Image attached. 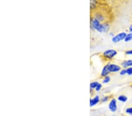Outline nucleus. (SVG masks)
I'll use <instances>...</instances> for the list:
<instances>
[{"label":"nucleus","instance_id":"nucleus-1","mask_svg":"<svg viewBox=\"0 0 132 116\" xmlns=\"http://www.w3.org/2000/svg\"><path fill=\"white\" fill-rule=\"evenodd\" d=\"M117 55V51L114 49H108L105 50V52H103V56L105 57V58L109 59H112L114 58Z\"/></svg>","mask_w":132,"mask_h":116},{"label":"nucleus","instance_id":"nucleus-2","mask_svg":"<svg viewBox=\"0 0 132 116\" xmlns=\"http://www.w3.org/2000/svg\"><path fill=\"white\" fill-rule=\"evenodd\" d=\"M126 35V33L125 32H121L120 33H119V34L114 36V37L112 38V42H114V43H118L119 42L122 41L123 40L125 39Z\"/></svg>","mask_w":132,"mask_h":116},{"label":"nucleus","instance_id":"nucleus-3","mask_svg":"<svg viewBox=\"0 0 132 116\" xmlns=\"http://www.w3.org/2000/svg\"><path fill=\"white\" fill-rule=\"evenodd\" d=\"M109 109L112 113H114L117 111L118 106H117V102L115 99H113L110 100L109 104Z\"/></svg>","mask_w":132,"mask_h":116},{"label":"nucleus","instance_id":"nucleus-4","mask_svg":"<svg viewBox=\"0 0 132 116\" xmlns=\"http://www.w3.org/2000/svg\"><path fill=\"white\" fill-rule=\"evenodd\" d=\"M101 25V22H99V21L98 20H97L95 18L91 19L90 25H91V28L92 29H94L95 30L98 31Z\"/></svg>","mask_w":132,"mask_h":116},{"label":"nucleus","instance_id":"nucleus-5","mask_svg":"<svg viewBox=\"0 0 132 116\" xmlns=\"http://www.w3.org/2000/svg\"><path fill=\"white\" fill-rule=\"evenodd\" d=\"M109 28V24H108V23H103V24H101L97 31L99 32H106L108 31Z\"/></svg>","mask_w":132,"mask_h":116},{"label":"nucleus","instance_id":"nucleus-6","mask_svg":"<svg viewBox=\"0 0 132 116\" xmlns=\"http://www.w3.org/2000/svg\"><path fill=\"white\" fill-rule=\"evenodd\" d=\"M109 70L110 72H118L120 70V67L116 64H109Z\"/></svg>","mask_w":132,"mask_h":116},{"label":"nucleus","instance_id":"nucleus-7","mask_svg":"<svg viewBox=\"0 0 132 116\" xmlns=\"http://www.w3.org/2000/svg\"><path fill=\"white\" fill-rule=\"evenodd\" d=\"M110 73L109 70V64L103 67V69H102V72H101V76L103 77H106Z\"/></svg>","mask_w":132,"mask_h":116},{"label":"nucleus","instance_id":"nucleus-8","mask_svg":"<svg viewBox=\"0 0 132 116\" xmlns=\"http://www.w3.org/2000/svg\"><path fill=\"white\" fill-rule=\"evenodd\" d=\"M100 102V99L98 96H96L94 98L90 99V106L93 107L96 105Z\"/></svg>","mask_w":132,"mask_h":116},{"label":"nucleus","instance_id":"nucleus-9","mask_svg":"<svg viewBox=\"0 0 132 116\" xmlns=\"http://www.w3.org/2000/svg\"><path fill=\"white\" fill-rule=\"evenodd\" d=\"M122 66L124 68H127L129 66H132V60H125L122 63Z\"/></svg>","mask_w":132,"mask_h":116},{"label":"nucleus","instance_id":"nucleus-10","mask_svg":"<svg viewBox=\"0 0 132 116\" xmlns=\"http://www.w3.org/2000/svg\"><path fill=\"white\" fill-rule=\"evenodd\" d=\"M95 18L97 20H98L99 22H102L105 20V17H104L103 15L100 13H96L95 15Z\"/></svg>","mask_w":132,"mask_h":116},{"label":"nucleus","instance_id":"nucleus-11","mask_svg":"<svg viewBox=\"0 0 132 116\" xmlns=\"http://www.w3.org/2000/svg\"><path fill=\"white\" fill-rule=\"evenodd\" d=\"M118 100L120 101L121 102H123L125 103L126 102H127V97L125 95H120L118 97Z\"/></svg>","mask_w":132,"mask_h":116},{"label":"nucleus","instance_id":"nucleus-12","mask_svg":"<svg viewBox=\"0 0 132 116\" xmlns=\"http://www.w3.org/2000/svg\"><path fill=\"white\" fill-rule=\"evenodd\" d=\"M99 83L97 82H92V83L90 84V87L92 89H95L96 87L98 85V84Z\"/></svg>","mask_w":132,"mask_h":116},{"label":"nucleus","instance_id":"nucleus-13","mask_svg":"<svg viewBox=\"0 0 132 116\" xmlns=\"http://www.w3.org/2000/svg\"><path fill=\"white\" fill-rule=\"evenodd\" d=\"M132 40V33H129L128 34H127L126 38L125 39V42H129Z\"/></svg>","mask_w":132,"mask_h":116},{"label":"nucleus","instance_id":"nucleus-14","mask_svg":"<svg viewBox=\"0 0 132 116\" xmlns=\"http://www.w3.org/2000/svg\"><path fill=\"white\" fill-rule=\"evenodd\" d=\"M97 1H94V0H92V1H90V9L93 10L96 7V5Z\"/></svg>","mask_w":132,"mask_h":116},{"label":"nucleus","instance_id":"nucleus-15","mask_svg":"<svg viewBox=\"0 0 132 116\" xmlns=\"http://www.w3.org/2000/svg\"><path fill=\"white\" fill-rule=\"evenodd\" d=\"M126 113L132 116V107H128L126 109Z\"/></svg>","mask_w":132,"mask_h":116},{"label":"nucleus","instance_id":"nucleus-16","mask_svg":"<svg viewBox=\"0 0 132 116\" xmlns=\"http://www.w3.org/2000/svg\"><path fill=\"white\" fill-rule=\"evenodd\" d=\"M110 77L109 76H107L105 77V79H103V82L104 83H108L110 82Z\"/></svg>","mask_w":132,"mask_h":116},{"label":"nucleus","instance_id":"nucleus-17","mask_svg":"<svg viewBox=\"0 0 132 116\" xmlns=\"http://www.w3.org/2000/svg\"><path fill=\"white\" fill-rule=\"evenodd\" d=\"M127 71V74L129 75H132V67H128L126 69Z\"/></svg>","mask_w":132,"mask_h":116},{"label":"nucleus","instance_id":"nucleus-18","mask_svg":"<svg viewBox=\"0 0 132 116\" xmlns=\"http://www.w3.org/2000/svg\"><path fill=\"white\" fill-rule=\"evenodd\" d=\"M101 88H102V84L101 83H99L98 85H97V86L96 87V88H95V90L96 92H99V90L101 89Z\"/></svg>","mask_w":132,"mask_h":116},{"label":"nucleus","instance_id":"nucleus-19","mask_svg":"<svg viewBox=\"0 0 132 116\" xmlns=\"http://www.w3.org/2000/svg\"><path fill=\"white\" fill-rule=\"evenodd\" d=\"M126 74H127V71H126V69H123V70H122L120 71V75H126Z\"/></svg>","mask_w":132,"mask_h":116},{"label":"nucleus","instance_id":"nucleus-20","mask_svg":"<svg viewBox=\"0 0 132 116\" xmlns=\"http://www.w3.org/2000/svg\"><path fill=\"white\" fill-rule=\"evenodd\" d=\"M108 99H109L108 97L106 96V97H104L102 98L101 100V102H103V103H104V102H107V101L108 100Z\"/></svg>","mask_w":132,"mask_h":116},{"label":"nucleus","instance_id":"nucleus-21","mask_svg":"<svg viewBox=\"0 0 132 116\" xmlns=\"http://www.w3.org/2000/svg\"><path fill=\"white\" fill-rule=\"evenodd\" d=\"M129 31H130V32L131 33H132V24H131V25L129 27Z\"/></svg>","mask_w":132,"mask_h":116},{"label":"nucleus","instance_id":"nucleus-22","mask_svg":"<svg viewBox=\"0 0 132 116\" xmlns=\"http://www.w3.org/2000/svg\"><path fill=\"white\" fill-rule=\"evenodd\" d=\"M115 116H117V115H115Z\"/></svg>","mask_w":132,"mask_h":116}]
</instances>
